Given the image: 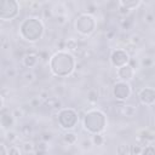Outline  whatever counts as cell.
Instances as JSON below:
<instances>
[{
    "label": "cell",
    "mask_w": 155,
    "mask_h": 155,
    "mask_svg": "<svg viewBox=\"0 0 155 155\" xmlns=\"http://www.w3.org/2000/svg\"><path fill=\"white\" fill-rule=\"evenodd\" d=\"M76 67V59L73 53L68 51H57L48 59L50 71L54 76L64 78L74 73Z\"/></svg>",
    "instance_id": "obj_1"
},
{
    "label": "cell",
    "mask_w": 155,
    "mask_h": 155,
    "mask_svg": "<svg viewBox=\"0 0 155 155\" xmlns=\"http://www.w3.org/2000/svg\"><path fill=\"white\" fill-rule=\"evenodd\" d=\"M45 33V27L41 19L36 17H28L22 21L19 24V36L28 41V42H35L42 38Z\"/></svg>",
    "instance_id": "obj_2"
},
{
    "label": "cell",
    "mask_w": 155,
    "mask_h": 155,
    "mask_svg": "<svg viewBox=\"0 0 155 155\" xmlns=\"http://www.w3.org/2000/svg\"><path fill=\"white\" fill-rule=\"evenodd\" d=\"M82 125L84 128L91 134L102 133L107 127V115L98 109L88 110L84 116Z\"/></svg>",
    "instance_id": "obj_3"
},
{
    "label": "cell",
    "mask_w": 155,
    "mask_h": 155,
    "mask_svg": "<svg viewBox=\"0 0 155 155\" xmlns=\"http://www.w3.org/2000/svg\"><path fill=\"white\" fill-rule=\"evenodd\" d=\"M57 122L64 131L75 128L79 122V114L74 108H62L57 111Z\"/></svg>",
    "instance_id": "obj_4"
},
{
    "label": "cell",
    "mask_w": 155,
    "mask_h": 155,
    "mask_svg": "<svg viewBox=\"0 0 155 155\" xmlns=\"http://www.w3.org/2000/svg\"><path fill=\"white\" fill-rule=\"evenodd\" d=\"M97 27V21L94 16L87 13H80L75 19V29L79 34L84 36L91 35Z\"/></svg>",
    "instance_id": "obj_5"
},
{
    "label": "cell",
    "mask_w": 155,
    "mask_h": 155,
    "mask_svg": "<svg viewBox=\"0 0 155 155\" xmlns=\"http://www.w3.org/2000/svg\"><path fill=\"white\" fill-rule=\"evenodd\" d=\"M21 4L17 0H0V21H12L19 15Z\"/></svg>",
    "instance_id": "obj_6"
},
{
    "label": "cell",
    "mask_w": 155,
    "mask_h": 155,
    "mask_svg": "<svg viewBox=\"0 0 155 155\" xmlns=\"http://www.w3.org/2000/svg\"><path fill=\"white\" fill-rule=\"evenodd\" d=\"M111 94L115 99L120 101V102H125L127 101L131 94H132V87L130 85V82H125V81H116L113 87H111Z\"/></svg>",
    "instance_id": "obj_7"
},
{
    "label": "cell",
    "mask_w": 155,
    "mask_h": 155,
    "mask_svg": "<svg viewBox=\"0 0 155 155\" xmlns=\"http://www.w3.org/2000/svg\"><path fill=\"white\" fill-rule=\"evenodd\" d=\"M130 56L122 50V48H116L111 52L110 54V64L114 67V68H121L126 64H128L130 62Z\"/></svg>",
    "instance_id": "obj_8"
},
{
    "label": "cell",
    "mask_w": 155,
    "mask_h": 155,
    "mask_svg": "<svg viewBox=\"0 0 155 155\" xmlns=\"http://www.w3.org/2000/svg\"><path fill=\"white\" fill-rule=\"evenodd\" d=\"M138 101L143 105L151 107L155 103V90L153 87H143L138 92Z\"/></svg>",
    "instance_id": "obj_9"
},
{
    "label": "cell",
    "mask_w": 155,
    "mask_h": 155,
    "mask_svg": "<svg viewBox=\"0 0 155 155\" xmlns=\"http://www.w3.org/2000/svg\"><path fill=\"white\" fill-rule=\"evenodd\" d=\"M134 74H136V70L130 64H126V65L116 69V75H117V78H119L120 81L130 82L134 78Z\"/></svg>",
    "instance_id": "obj_10"
},
{
    "label": "cell",
    "mask_w": 155,
    "mask_h": 155,
    "mask_svg": "<svg viewBox=\"0 0 155 155\" xmlns=\"http://www.w3.org/2000/svg\"><path fill=\"white\" fill-rule=\"evenodd\" d=\"M154 132L150 131L149 128H142L137 132V140L138 144L140 145H148V144H153L154 142Z\"/></svg>",
    "instance_id": "obj_11"
},
{
    "label": "cell",
    "mask_w": 155,
    "mask_h": 155,
    "mask_svg": "<svg viewBox=\"0 0 155 155\" xmlns=\"http://www.w3.org/2000/svg\"><path fill=\"white\" fill-rule=\"evenodd\" d=\"M15 122H16V120H15V117L12 116L11 113L5 111V113L0 114V126H1L4 130H6V131L12 130Z\"/></svg>",
    "instance_id": "obj_12"
},
{
    "label": "cell",
    "mask_w": 155,
    "mask_h": 155,
    "mask_svg": "<svg viewBox=\"0 0 155 155\" xmlns=\"http://www.w3.org/2000/svg\"><path fill=\"white\" fill-rule=\"evenodd\" d=\"M39 56L36 53H27L22 58V63L25 68H34L39 64Z\"/></svg>",
    "instance_id": "obj_13"
},
{
    "label": "cell",
    "mask_w": 155,
    "mask_h": 155,
    "mask_svg": "<svg viewBox=\"0 0 155 155\" xmlns=\"http://www.w3.org/2000/svg\"><path fill=\"white\" fill-rule=\"evenodd\" d=\"M120 114L125 117H134L136 114H137V108L132 104H122L121 108H120Z\"/></svg>",
    "instance_id": "obj_14"
},
{
    "label": "cell",
    "mask_w": 155,
    "mask_h": 155,
    "mask_svg": "<svg viewBox=\"0 0 155 155\" xmlns=\"http://www.w3.org/2000/svg\"><path fill=\"white\" fill-rule=\"evenodd\" d=\"M142 4H143V2H142L140 0H126V1H125V0H120V1H117V5L125 7V8L128 10L130 12H131L132 10L138 8Z\"/></svg>",
    "instance_id": "obj_15"
},
{
    "label": "cell",
    "mask_w": 155,
    "mask_h": 155,
    "mask_svg": "<svg viewBox=\"0 0 155 155\" xmlns=\"http://www.w3.org/2000/svg\"><path fill=\"white\" fill-rule=\"evenodd\" d=\"M44 104H45L48 109L54 110V111H58V110H61V109L63 108L62 102H61L57 97H50L48 99H46V101L44 102Z\"/></svg>",
    "instance_id": "obj_16"
},
{
    "label": "cell",
    "mask_w": 155,
    "mask_h": 155,
    "mask_svg": "<svg viewBox=\"0 0 155 155\" xmlns=\"http://www.w3.org/2000/svg\"><path fill=\"white\" fill-rule=\"evenodd\" d=\"M64 45H65V51H68V52H70V53L76 52L78 48H79V42H78V40H76V39H73V38L65 40V41H64Z\"/></svg>",
    "instance_id": "obj_17"
},
{
    "label": "cell",
    "mask_w": 155,
    "mask_h": 155,
    "mask_svg": "<svg viewBox=\"0 0 155 155\" xmlns=\"http://www.w3.org/2000/svg\"><path fill=\"white\" fill-rule=\"evenodd\" d=\"M63 142L68 145H74L78 143V136L74 133V132H70V131H67L64 134H63Z\"/></svg>",
    "instance_id": "obj_18"
},
{
    "label": "cell",
    "mask_w": 155,
    "mask_h": 155,
    "mask_svg": "<svg viewBox=\"0 0 155 155\" xmlns=\"http://www.w3.org/2000/svg\"><path fill=\"white\" fill-rule=\"evenodd\" d=\"M90 139H91L92 144L96 145V147H101V145H103L104 142H105V138H104V136H103L102 133L91 134V138H90Z\"/></svg>",
    "instance_id": "obj_19"
},
{
    "label": "cell",
    "mask_w": 155,
    "mask_h": 155,
    "mask_svg": "<svg viewBox=\"0 0 155 155\" xmlns=\"http://www.w3.org/2000/svg\"><path fill=\"white\" fill-rule=\"evenodd\" d=\"M21 149H22V151L25 153V154L34 153V150H35V143L31 142V140H25V142H23Z\"/></svg>",
    "instance_id": "obj_20"
},
{
    "label": "cell",
    "mask_w": 155,
    "mask_h": 155,
    "mask_svg": "<svg viewBox=\"0 0 155 155\" xmlns=\"http://www.w3.org/2000/svg\"><path fill=\"white\" fill-rule=\"evenodd\" d=\"M98 98H99V93H98V90H96V88H92V90H90V91L87 92V101H88L91 104H94V103H97Z\"/></svg>",
    "instance_id": "obj_21"
},
{
    "label": "cell",
    "mask_w": 155,
    "mask_h": 155,
    "mask_svg": "<svg viewBox=\"0 0 155 155\" xmlns=\"http://www.w3.org/2000/svg\"><path fill=\"white\" fill-rule=\"evenodd\" d=\"M5 138L6 140L10 143V144H15L17 140H18V136H17V132H15L13 130H8L5 132Z\"/></svg>",
    "instance_id": "obj_22"
},
{
    "label": "cell",
    "mask_w": 155,
    "mask_h": 155,
    "mask_svg": "<svg viewBox=\"0 0 155 155\" xmlns=\"http://www.w3.org/2000/svg\"><path fill=\"white\" fill-rule=\"evenodd\" d=\"M19 132L24 137H30L33 134V126L30 124H23L19 128Z\"/></svg>",
    "instance_id": "obj_23"
},
{
    "label": "cell",
    "mask_w": 155,
    "mask_h": 155,
    "mask_svg": "<svg viewBox=\"0 0 155 155\" xmlns=\"http://www.w3.org/2000/svg\"><path fill=\"white\" fill-rule=\"evenodd\" d=\"M22 79L25 84H33L35 81V74L31 70H27L22 74Z\"/></svg>",
    "instance_id": "obj_24"
},
{
    "label": "cell",
    "mask_w": 155,
    "mask_h": 155,
    "mask_svg": "<svg viewBox=\"0 0 155 155\" xmlns=\"http://www.w3.org/2000/svg\"><path fill=\"white\" fill-rule=\"evenodd\" d=\"M130 154V145L126 143H121L116 147V155H128Z\"/></svg>",
    "instance_id": "obj_25"
},
{
    "label": "cell",
    "mask_w": 155,
    "mask_h": 155,
    "mask_svg": "<svg viewBox=\"0 0 155 155\" xmlns=\"http://www.w3.org/2000/svg\"><path fill=\"white\" fill-rule=\"evenodd\" d=\"M22 149L18 145L11 144L10 147H7V155H22Z\"/></svg>",
    "instance_id": "obj_26"
},
{
    "label": "cell",
    "mask_w": 155,
    "mask_h": 155,
    "mask_svg": "<svg viewBox=\"0 0 155 155\" xmlns=\"http://www.w3.org/2000/svg\"><path fill=\"white\" fill-rule=\"evenodd\" d=\"M130 57L131 56H134L136 54V52H137V46H134V45H132V44H130V42H127L125 46H124V48H122Z\"/></svg>",
    "instance_id": "obj_27"
},
{
    "label": "cell",
    "mask_w": 155,
    "mask_h": 155,
    "mask_svg": "<svg viewBox=\"0 0 155 155\" xmlns=\"http://www.w3.org/2000/svg\"><path fill=\"white\" fill-rule=\"evenodd\" d=\"M139 64H140L142 68H151L153 64H154V59L151 57H144V58L140 59Z\"/></svg>",
    "instance_id": "obj_28"
},
{
    "label": "cell",
    "mask_w": 155,
    "mask_h": 155,
    "mask_svg": "<svg viewBox=\"0 0 155 155\" xmlns=\"http://www.w3.org/2000/svg\"><path fill=\"white\" fill-rule=\"evenodd\" d=\"M140 155H155V148H154V145L153 144L144 145L143 149H142Z\"/></svg>",
    "instance_id": "obj_29"
},
{
    "label": "cell",
    "mask_w": 155,
    "mask_h": 155,
    "mask_svg": "<svg viewBox=\"0 0 155 155\" xmlns=\"http://www.w3.org/2000/svg\"><path fill=\"white\" fill-rule=\"evenodd\" d=\"M128 42L130 44H132V45H134V46H138L140 42H142V36L139 35V34H132L131 36H130V40H128Z\"/></svg>",
    "instance_id": "obj_30"
},
{
    "label": "cell",
    "mask_w": 155,
    "mask_h": 155,
    "mask_svg": "<svg viewBox=\"0 0 155 155\" xmlns=\"http://www.w3.org/2000/svg\"><path fill=\"white\" fill-rule=\"evenodd\" d=\"M11 114H12V116L15 117V120H17V119H21V117H23L24 115H25V113L23 111V109L19 107V108H15L12 111H11Z\"/></svg>",
    "instance_id": "obj_31"
},
{
    "label": "cell",
    "mask_w": 155,
    "mask_h": 155,
    "mask_svg": "<svg viewBox=\"0 0 155 155\" xmlns=\"http://www.w3.org/2000/svg\"><path fill=\"white\" fill-rule=\"evenodd\" d=\"M52 138H53V136H52V133L48 132V131L42 132L41 136H40V140H42V142H45V143H48L50 140H52Z\"/></svg>",
    "instance_id": "obj_32"
},
{
    "label": "cell",
    "mask_w": 155,
    "mask_h": 155,
    "mask_svg": "<svg viewBox=\"0 0 155 155\" xmlns=\"http://www.w3.org/2000/svg\"><path fill=\"white\" fill-rule=\"evenodd\" d=\"M142 149H143V145L136 143L134 145H132V148H130V153H132L133 155H140Z\"/></svg>",
    "instance_id": "obj_33"
},
{
    "label": "cell",
    "mask_w": 155,
    "mask_h": 155,
    "mask_svg": "<svg viewBox=\"0 0 155 155\" xmlns=\"http://www.w3.org/2000/svg\"><path fill=\"white\" fill-rule=\"evenodd\" d=\"M131 25H132V21L128 19L127 17H126L125 19H122L121 23H120V27H121V29H124V30H128V29L131 28Z\"/></svg>",
    "instance_id": "obj_34"
},
{
    "label": "cell",
    "mask_w": 155,
    "mask_h": 155,
    "mask_svg": "<svg viewBox=\"0 0 155 155\" xmlns=\"http://www.w3.org/2000/svg\"><path fill=\"white\" fill-rule=\"evenodd\" d=\"M80 147H81L84 150H90V149L93 147V144H92L91 139L88 138V139H84V140L80 143Z\"/></svg>",
    "instance_id": "obj_35"
},
{
    "label": "cell",
    "mask_w": 155,
    "mask_h": 155,
    "mask_svg": "<svg viewBox=\"0 0 155 155\" xmlns=\"http://www.w3.org/2000/svg\"><path fill=\"white\" fill-rule=\"evenodd\" d=\"M144 21H145V23H148V24H154L155 17H154V15H153L151 12H148V13H145V16H144Z\"/></svg>",
    "instance_id": "obj_36"
},
{
    "label": "cell",
    "mask_w": 155,
    "mask_h": 155,
    "mask_svg": "<svg viewBox=\"0 0 155 155\" xmlns=\"http://www.w3.org/2000/svg\"><path fill=\"white\" fill-rule=\"evenodd\" d=\"M5 74H6V76H8V78H16V75H17V70H16L15 68L10 67V68H7V69L5 70Z\"/></svg>",
    "instance_id": "obj_37"
},
{
    "label": "cell",
    "mask_w": 155,
    "mask_h": 155,
    "mask_svg": "<svg viewBox=\"0 0 155 155\" xmlns=\"http://www.w3.org/2000/svg\"><path fill=\"white\" fill-rule=\"evenodd\" d=\"M51 17H53L51 8H44V10H42V18H44V19H48V18H51Z\"/></svg>",
    "instance_id": "obj_38"
},
{
    "label": "cell",
    "mask_w": 155,
    "mask_h": 155,
    "mask_svg": "<svg viewBox=\"0 0 155 155\" xmlns=\"http://www.w3.org/2000/svg\"><path fill=\"white\" fill-rule=\"evenodd\" d=\"M56 18V22L58 23V24H64V23H67V15H62V16H56L54 17Z\"/></svg>",
    "instance_id": "obj_39"
},
{
    "label": "cell",
    "mask_w": 155,
    "mask_h": 155,
    "mask_svg": "<svg viewBox=\"0 0 155 155\" xmlns=\"http://www.w3.org/2000/svg\"><path fill=\"white\" fill-rule=\"evenodd\" d=\"M0 155H7V147L0 142Z\"/></svg>",
    "instance_id": "obj_40"
},
{
    "label": "cell",
    "mask_w": 155,
    "mask_h": 155,
    "mask_svg": "<svg viewBox=\"0 0 155 155\" xmlns=\"http://www.w3.org/2000/svg\"><path fill=\"white\" fill-rule=\"evenodd\" d=\"M34 154H35V155H47V154H48V151H47V150L35 149V150H34Z\"/></svg>",
    "instance_id": "obj_41"
},
{
    "label": "cell",
    "mask_w": 155,
    "mask_h": 155,
    "mask_svg": "<svg viewBox=\"0 0 155 155\" xmlns=\"http://www.w3.org/2000/svg\"><path fill=\"white\" fill-rule=\"evenodd\" d=\"M115 34H116V33H115L114 30H110V31H108V33H107V38H108L109 40H111V39H114Z\"/></svg>",
    "instance_id": "obj_42"
},
{
    "label": "cell",
    "mask_w": 155,
    "mask_h": 155,
    "mask_svg": "<svg viewBox=\"0 0 155 155\" xmlns=\"http://www.w3.org/2000/svg\"><path fill=\"white\" fill-rule=\"evenodd\" d=\"M2 108H4V97L0 94V111L2 110Z\"/></svg>",
    "instance_id": "obj_43"
}]
</instances>
